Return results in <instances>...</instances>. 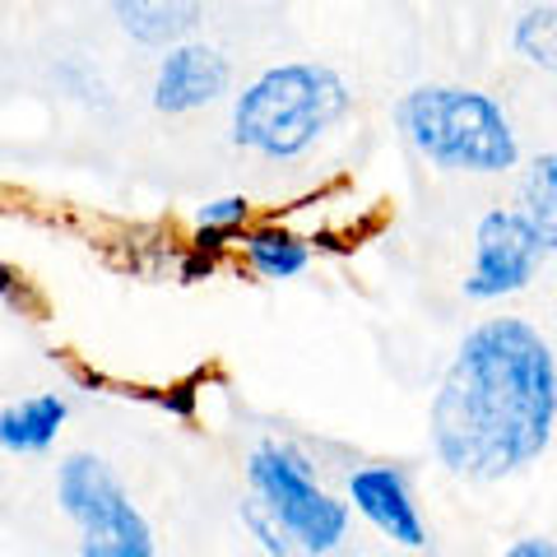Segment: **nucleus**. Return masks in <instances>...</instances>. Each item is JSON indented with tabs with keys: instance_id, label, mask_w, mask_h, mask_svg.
I'll use <instances>...</instances> for the list:
<instances>
[{
	"instance_id": "15",
	"label": "nucleus",
	"mask_w": 557,
	"mask_h": 557,
	"mask_svg": "<svg viewBox=\"0 0 557 557\" xmlns=\"http://www.w3.org/2000/svg\"><path fill=\"white\" fill-rule=\"evenodd\" d=\"M242 525L251 530V539L260 544V553H265V557H311V553H307V548L298 544V539H288V534L278 530V525H274V520H270L265 511L256 507L251 497L242 502Z\"/></svg>"
},
{
	"instance_id": "9",
	"label": "nucleus",
	"mask_w": 557,
	"mask_h": 557,
	"mask_svg": "<svg viewBox=\"0 0 557 557\" xmlns=\"http://www.w3.org/2000/svg\"><path fill=\"white\" fill-rule=\"evenodd\" d=\"M65 418H70V405L57 391L14 399V405L0 409V450H10V456H42L65 432Z\"/></svg>"
},
{
	"instance_id": "6",
	"label": "nucleus",
	"mask_w": 557,
	"mask_h": 557,
	"mask_svg": "<svg viewBox=\"0 0 557 557\" xmlns=\"http://www.w3.org/2000/svg\"><path fill=\"white\" fill-rule=\"evenodd\" d=\"M548 256L553 247L520 209H487L474 228V260L460 278V293L469 302H502L511 293H525Z\"/></svg>"
},
{
	"instance_id": "10",
	"label": "nucleus",
	"mask_w": 557,
	"mask_h": 557,
	"mask_svg": "<svg viewBox=\"0 0 557 557\" xmlns=\"http://www.w3.org/2000/svg\"><path fill=\"white\" fill-rule=\"evenodd\" d=\"M116 24L145 47H177L200 24V0H112Z\"/></svg>"
},
{
	"instance_id": "11",
	"label": "nucleus",
	"mask_w": 557,
	"mask_h": 557,
	"mask_svg": "<svg viewBox=\"0 0 557 557\" xmlns=\"http://www.w3.org/2000/svg\"><path fill=\"white\" fill-rule=\"evenodd\" d=\"M242 251H247V265L260 274V278H298L307 265H311V247L307 237L288 233V228H251L242 237Z\"/></svg>"
},
{
	"instance_id": "2",
	"label": "nucleus",
	"mask_w": 557,
	"mask_h": 557,
	"mask_svg": "<svg viewBox=\"0 0 557 557\" xmlns=\"http://www.w3.org/2000/svg\"><path fill=\"white\" fill-rule=\"evenodd\" d=\"M348 108H354V94L335 65H270L233 98V145L270 163L302 159L339 126Z\"/></svg>"
},
{
	"instance_id": "3",
	"label": "nucleus",
	"mask_w": 557,
	"mask_h": 557,
	"mask_svg": "<svg viewBox=\"0 0 557 557\" xmlns=\"http://www.w3.org/2000/svg\"><path fill=\"white\" fill-rule=\"evenodd\" d=\"M395 126L418 159L442 172L497 177L520 163V135L502 102L465 84H418L395 102Z\"/></svg>"
},
{
	"instance_id": "1",
	"label": "nucleus",
	"mask_w": 557,
	"mask_h": 557,
	"mask_svg": "<svg viewBox=\"0 0 557 557\" xmlns=\"http://www.w3.org/2000/svg\"><path fill=\"white\" fill-rule=\"evenodd\" d=\"M557 428L553 344L520 317H493L460 339L432 395L428 432L456 479L497 483L548 456Z\"/></svg>"
},
{
	"instance_id": "13",
	"label": "nucleus",
	"mask_w": 557,
	"mask_h": 557,
	"mask_svg": "<svg viewBox=\"0 0 557 557\" xmlns=\"http://www.w3.org/2000/svg\"><path fill=\"white\" fill-rule=\"evenodd\" d=\"M511 47H516V57L525 61V65L553 70V51H557V10L548 5V0H544V5H530V10L516 20Z\"/></svg>"
},
{
	"instance_id": "7",
	"label": "nucleus",
	"mask_w": 557,
	"mask_h": 557,
	"mask_svg": "<svg viewBox=\"0 0 557 557\" xmlns=\"http://www.w3.org/2000/svg\"><path fill=\"white\" fill-rule=\"evenodd\" d=\"M348 511H358L368 525L399 548H428V525L413 502L405 469L395 465H358L348 474Z\"/></svg>"
},
{
	"instance_id": "5",
	"label": "nucleus",
	"mask_w": 557,
	"mask_h": 557,
	"mask_svg": "<svg viewBox=\"0 0 557 557\" xmlns=\"http://www.w3.org/2000/svg\"><path fill=\"white\" fill-rule=\"evenodd\" d=\"M57 507L79 534V557H159L149 516L135 507L116 469L75 450L57 469Z\"/></svg>"
},
{
	"instance_id": "12",
	"label": "nucleus",
	"mask_w": 557,
	"mask_h": 557,
	"mask_svg": "<svg viewBox=\"0 0 557 557\" xmlns=\"http://www.w3.org/2000/svg\"><path fill=\"white\" fill-rule=\"evenodd\" d=\"M520 214L534 223V233L557 247V153L544 149L525 172V186H520Z\"/></svg>"
},
{
	"instance_id": "16",
	"label": "nucleus",
	"mask_w": 557,
	"mask_h": 557,
	"mask_svg": "<svg viewBox=\"0 0 557 557\" xmlns=\"http://www.w3.org/2000/svg\"><path fill=\"white\" fill-rule=\"evenodd\" d=\"M502 557H557V548H553V539L534 534V539H516V544L502 553Z\"/></svg>"
},
{
	"instance_id": "8",
	"label": "nucleus",
	"mask_w": 557,
	"mask_h": 557,
	"mask_svg": "<svg viewBox=\"0 0 557 557\" xmlns=\"http://www.w3.org/2000/svg\"><path fill=\"white\" fill-rule=\"evenodd\" d=\"M233 84V65L219 47L205 42H177L153 70V108L163 116H190L219 102Z\"/></svg>"
},
{
	"instance_id": "14",
	"label": "nucleus",
	"mask_w": 557,
	"mask_h": 557,
	"mask_svg": "<svg viewBox=\"0 0 557 557\" xmlns=\"http://www.w3.org/2000/svg\"><path fill=\"white\" fill-rule=\"evenodd\" d=\"M247 219H251V200L247 196H219V200H209V205L196 209V233H200V242H209V247H219V237L237 233Z\"/></svg>"
},
{
	"instance_id": "4",
	"label": "nucleus",
	"mask_w": 557,
	"mask_h": 557,
	"mask_svg": "<svg viewBox=\"0 0 557 557\" xmlns=\"http://www.w3.org/2000/svg\"><path fill=\"white\" fill-rule=\"evenodd\" d=\"M247 497L278 530L325 557L348 539V502L317 479V465L293 442H260L247 456Z\"/></svg>"
}]
</instances>
